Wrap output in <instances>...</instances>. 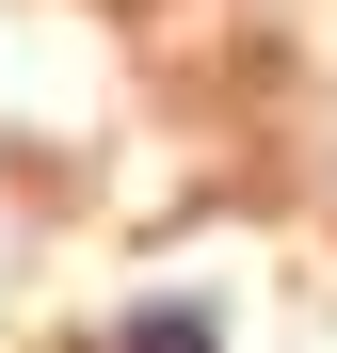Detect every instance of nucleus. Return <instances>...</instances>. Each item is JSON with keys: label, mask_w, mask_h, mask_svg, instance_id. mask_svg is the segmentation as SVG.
<instances>
[{"label": "nucleus", "mask_w": 337, "mask_h": 353, "mask_svg": "<svg viewBox=\"0 0 337 353\" xmlns=\"http://www.w3.org/2000/svg\"><path fill=\"white\" fill-rule=\"evenodd\" d=\"M129 353H209V321H145V337H129Z\"/></svg>", "instance_id": "1"}]
</instances>
